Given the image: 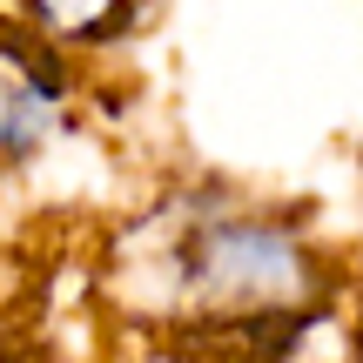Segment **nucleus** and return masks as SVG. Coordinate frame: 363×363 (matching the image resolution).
<instances>
[{
	"label": "nucleus",
	"mask_w": 363,
	"mask_h": 363,
	"mask_svg": "<svg viewBox=\"0 0 363 363\" xmlns=\"http://www.w3.org/2000/svg\"><path fill=\"white\" fill-rule=\"evenodd\" d=\"M162 262L175 276V296L216 323L289 316L316 289V249L303 242L296 222L269 208H202Z\"/></svg>",
	"instance_id": "obj_1"
},
{
	"label": "nucleus",
	"mask_w": 363,
	"mask_h": 363,
	"mask_svg": "<svg viewBox=\"0 0 363 363\" xmlns=\"http://www.w3.org/2000/svg\"><path fill=\"white\" fill-rule=\"evenodd\" d=\"M67 88L54 67H40L27 48H0V169H21L61 128Z\"/></svg>",
	"instance_id": "obj_2"
},
{
	"label": "nucleus",
	"mask_w": 363,
	"mask_h": 363,
	"mask_svg": "<svg viewBox=\"0 0 363 363\" xmlns=\"http://www.w3.org/2000/svg\"><path fill=\"white\" fill-rule=\"evenodd\" d=\"M21 7L40 27V40H54V48H94V40H115L142 13V0H21Z\"/></svg>",
	"instance_id": "obj_3"
},
{
	"label": "nucleus",
	"mask_w": 363,
	"mask_h": 363,
	"mask_svg": "<svg viewBox=\"0 0 363 363\" xmlns=\"http://www.w3.org/2000/svg\"><path fill=\"white\" fill-rule=\"evenodd\" d=\"M357 363H363V350H357Z\"/></svg>",
	"instance_id": "obj_4"
}]
</instances>
